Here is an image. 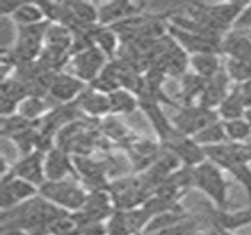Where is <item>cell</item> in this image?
<instances>
[{
	"label": "cell",
	"instance_id": "6da1fadb",
	"mask_svg": "<svg viewBox=\"0 0 251 235\" xmlns=\"http://www.w3.org/2000/svg\"><path fill=\"white\" fill-rule=\"evenodd\" d=\"M194 188L200 190L216 209L226 210L229 206V184L224 175V169L210 160L194 168Z\"/></svg>",
	"mask_w": 251,
	"mask_h": 235
},
{
	"label": "cell",
	"instance_id": "7a4b0ae2",
	"mask_svg": "<svg viewBox=\"0 0 251 235\" xmlns=\"http://www.w3.org/2000/svg\"><path fill=\"white\" fill-rule=\"evenodd\" d=\"M40 196L63 209L65 212L74 213L82 209L88 191L81 185L78 180L46 181L40 187Z\"/></svg>",
	"mask_w": 251,
	"mask_h": 235
},
{
	"label": "cell",
	"instance_id": "3957f363",
	"mask_svg": "<svg viewBox=\"0 0 251 235\" xmlns=\"http://www.w3.org/2000/svg\"><path fill=\"white\" fill-rule=\"evenodd\" d=\"M218 121H221L218 110L196 103L190 106H181L179 112L174 116L172 124L178 132L187 137H196L200 131Z\"/></svg>",
	"mask_w": 251,
	"mask_h": 235
},
{
	"label": "cell",
	"instance_id": "277c9868",
	"mask_svg": "<svg viewBox=\"0 0 251 235\" xmlns=\"http://www.w3.org/2000/svg\"><path fill=\"white\" fill-rule=\"evenodd\" d=\"M165 147L159 140L135 137L125 149L128 163L132 166L135 174L146 172L163 153Z\"/></svg>",
	"mask_w": 251,
	"mask_h": 235
},
{
	"label": "cell",
	"instance_id": "5b68a950",
	"mask_svg": "<svg viewBox=\"0 0 251 235\" xmlns=\"http://www.w3.org/2000/svg\"><path fill=\"white\" fill-rule=\"evenodd\" d=\"M107 62V56L99 47L93 46L87 50L72 54L69 65L72 66V74L75 77L82 79L85 84H91L101 74Z\"/></svg>",
	"mask_w": 251,
	"mask_h": 235
},
{
	"label": "cell",
	"instance_id": "8992f818",
	"mask_svg": "<svg viewBox=\"0 0 251 235\" xmlns=\"http://www.w3.org/2000/svg\"><path fill=\"white\" fill-rule=\"evenodd\" d=\"M37 196H40V188L37 185L15 177L12 172L1 178V212L10 210Z\"/></svg>",
	"mask_w": 251,
	"mask_h": 235
},
{
	"label": "cell",
	"instance_id": "52a82bcc",
	"mask_svg": "<svg viewBox=\"0 0 251 235\" xmlns=\"http://www.w3.org/2000/svg\"><path fill=\"white\" fill-rule=\"evenodd\" d=\"M204 227L209 228H219L228 233L238 231L244 227L251 225V206L249 209H241L235 212L221 210V209H207L204 215H201Z\"/></svg>",
	"mask_w": 251,
	"mask_h": 235
},
{
	"label": "cell",
	"instance_id": "ba28073f",
	"mask_svg": "<svg viewBox=\"0 0 251 235\" xmlns=\"http://www.w3.org/2000/svg\"><path fill=\"white\" fill-rule=\"evenodd\" d=\"M88 87L82 79L75 77L74 74L69 72H56L50 88H49V96L56 100L59 104H71L75 103L76 99L81 96V93Z\"/></svg>",
	"mask_w": 251,
	"mask_h": 235
},
{
	"label": "cell",
	"instance_id": "9c48e42d",
	"mask_svg": "<svg viewBox=\"0 0 251 235\" xmlns=\"http://www.w3.org/2000/svg\"><path fill=\"white\" fill-rule=\"evenodd\" d=\"M166 150H171L182 163V166L196 168L207 160L204 147H201L193 137H187L181 132L163 146Z\"/></svg>",
	"mask_w": 251,
	"mask_h": 235
},
{
	"label": "cell",
	"instance_id": "30bf717a",
	"mask_svg": "<svg viewBox=\"0 0 251 235\" xmlns=\"http://www.w3.org/2000/svg\"><path fill=\"white\" fill-rule=\"evenodd\" d=\"M140 110L146 115L147 121L153 127L157 140L165 146L176 135V128L172 124V119H168L166 113L162 109V104L149 99H140Z\"/></svg>",
	"mask_w": 251,
	"mask_h": 235
},
{
	"label": "cell",
	"instance_id": "8fae6325",
	"mask_svg": "<svg viewBox=\"0 0 251 235\" xmlns=\"http://www.w3.org/2000/svg\"><path fill=\"white\" fill-rule=\"evenodd\" d=\"M46 153L35 150L32 153H28L22 156L16 163L12 165V174L21 180H25L38 188L47 181L46 180Z\"/></svg>",
	"mask_w": 251,
	"mask_h": 235
},
{
	"label": "cell",
	"instance_id": "7c38bea8",
	"mask_svg": "<svg viewBox=\"0 0 251 235\" xmlns=\"http://www.w3.org/2000/svg\"><path fill=\"white\" fill-rule=\"evenodd\" d=\"M75 104L79 109V112L88 119L101 121L103 118L110 115L109 94L100 93V91L91 88L90 85L81 93V96L76 99Z\"/></svg>",
	"mask_w": 251,
	"mask_h": 235
},
{
	"label": "cell",
	"instance_id": "4fadbf2b",
	"mask_svg": "<svg viewBox=\"0 0 251 235\" xmlns=\"http://www.w3.org/2000/svg\"><path fill=\"white\" fill-rule=\"evenodd\" d=\"M44 168L47 181H63L69 180V177H74L76 180L72 156L59 147H53L50 152L46 153Z\"/></svg>",
	"mask_w": 251,
	"mask_h": 235
},
{
	"label": "cell",
	"instance_id": "5bb4252c",
	"mask_svg": "<svg viewBox=\"0 0 251 235\" xmlns=\"http://www.w3.org/2000/svg\"><path fill=\"white\" fill-rule=\"evenodd\" d=\"M143 4L134 3V1H109L101 3L99 6V15L100 22L99 25L103 26H113L128 18H132L135 15H141Z\"/></svg>",
	"mask_w": 251,
	"mask_h": 235
},
{
	"label": "cell",
	"instance_id": "9a60e30c",
	"mask_svg": "<svg viewBox=\"0 0 251 235\" xmlns=\"http://www.w3.org/2000/svg\"><path fill=\"white\" fill-rule=\"evenodd\" d=\"M229 82H231V79H229L226 71L224 69L218 77H215L206 82V87H204V91L199 100V104L218 110L221 103L226 99V96L231 91Z\"/></svg>",
	"mask_w": 251,
	"mask_h": 235
},
{
	"label": "cell",
	"instance_id": "2e32d148",
	"mask_svg": "<svg viewBox=\"0 0 251 235\" xmlns=\"http://www.w3.org/2000/svg\"><path fill=\"white\" fill-rule=\"evenodd\" d=\"M222 54L234 60H251V40L247 32L229 31L222 38Z\"/></svg>",
	"mask_w": 251,
	"mask_h": 235
},
{
	"label": "cell",
	"instance_id": "e0dca14e",
	"mask_svg": "<svg viewBox=\"0 0 251 235\" xmlns=\"http://www.w3.org/2000/svg\"><path fill=\"white\" fill-rule=\"evenodd\" d=\"M190 68L200 78L209 81L218 77L225 69V63L222 62L221 53H200V54L191 56Z\"/></svg>",
	"mask_w": 251,
	"mask_h": 235
},
{
	"label": "cell",
	"instance_id": "ac0fdd59",
	"mask_svg": "<svg viewBox=\"0 0 251 235\" xmlns=\"http://www.w3.org/2000/svg\"><path fill=\"white\" fill-rule=\"evenodd\" d=\"M69 10L74 18V26L71 31L81 28V26H97L100 22L99 15V6L90 3V1H68Z\"/></svg>",
	"mask_w": 251,
	"mask_h": 235
},
{
	"label": "cell",
	"instance_id": "d6986e66",
	"mask_svg": "<svg viewBox=\"0 0 251 235\" xmlns=\"http://www.w3.org/2000/svg\"><path fill=\"white\" fill-rule=\"evenodd\" d=\"M93 37H94V46L99 47L107 56L109 60L118 57L121 46H122V41H121L119 34L112 26L97 25L94 28Z\"/></svg>",
	"mask_w": 251,
	"mask_h": 235
},
{
	"label": "cell",
	"instance_id": "ffe728a7",
	"mask_svg": "<svg viewBox=\"0 0 251 235\" xmlns=\"http://www.w3.org/2000/svg\"><path fill=\"white\" fill-rule=\"evenodd\" d=\"M206 79L200 78L194 72H187L184 77H181L179 82V99H181V106H190L199 103L204 87H206Z\"/></svg>",
	"mask_w": 251,
	"mask_h": 235
},
{
	"label": "cell",
	"instance_id": "44dd1931",
	"mask_svg": "<svg viewBox=\"0 0 251 235\" xmlns=\"http://www.w3.org/2000/svg\"><path fill=\"white\" fill-rule=\"evenodd\" d=\"M110 100V115L121 116V115H131L137 109H140V99L125 90V88H118L116 91L109 94Z\"/></svg>",
	"mask_w": 251,
	"mask_h": 235
},
{
	"label": "cell",
	"instance_id": "7402d4cb",
	"mask_svg": "<svg viewBox=\"0 0 251 235\" xmlns=\"http://www.w3.org/2000/svg\"><path fill=\"white\" fill-rule=\"evenodd\" d=\"M246 110H247V107L244 104L241 93H240L238 87L235 85L234 88H231L226 99L218 107V115H219L221 121L225 122V121H234V119L244 118Z\"/></svg>",
	"mask_w": 251,
	"mask_h": 235
},
{
	"label": "cell",
	"instance_id": "603a6c76",
	"mask_svg": "<svg viewBox=\"0 0 251 235\" xmlns=\"http://www.w3.org/2000/svg\"><path fill=\"white\" fill-rule=\"evenodd\" d=\"M10 21L16 26H29L37 25L41 22H46L44 12L40 6V3H21V6L16 9V12L10 16Z\"/></svg>",
	"mask_w": 251,
	"mask_h": 235
},
{
	"label": "cell",
	"instance_id": "cb8c5ba5",
	"mask_svg": "<svg viewBox=\"0 0 251 235\" xmlns=\"http://www.w3.org/2000/svg\"><path fill=\"white\" fill-rule=\"evenodd\" d=\"M49 104L46 102V97L38 96H26L18 107V115L25 118L31 122H38L41 118H44L49 113Z\"/></svg>",
	"mask_w": 251,
	"mask_h": 235
},
{
	"label": "cell",
	"instance_id": "d4e9b609",
	"mask_svg": "<svg viewBox=\"0 0 251 235\" xmlns=\"http://www.w3.org/2000/svg\"><path fill=\"white\" fill-rule=\"evenodd\" d=\"M201 147H212V146H219L228 143V137L225 132V127L222 121H218L203 131H200L196 137H193Z\"/></svg>",
	"mask_w": 251,
	"mask_h": 235
},
{
	"label": "cell",
	"instance_id": "484cf974",
	"mask_svg": "<svg viewBox=\"0 0 251 235\" xmlns=\"http://www.w3.org/2000/svg\"><path fill=\"white\" fill-rule=\"evenodd\" d=\"M224 127H225V132H226L229 143L250 141L251 125L247 122L246 118H240V119H234V121H225Z\"/></svg>",
	"mask_w": 251,
	"mask_h": 235
},
{
	"label": "cell",
	"instance_id": "4316f807",
	"mask_svg": "<svg viewBox=\"0 0 251 235\" xmlns=\"http://www.w3.org/2000/svg\"><path fill=\"white\" fill-rule=\"evenodd\" d=\"M225 172H228L229 175H232V177L237 180V183L244 188V191H246V194H247V197H249V200H250V203H251V166L250 165H247V163H237V162H234V163H231V165L225 169Z\"/></svg>",
	"mask_w": 251,
	"mask_h": 235
},
{
	"label": "cell",
	"instance_id": "83f0119b",
	"mask_svg": "<svg viewBox=\"0 0 251 235\" xmlns=\"http://www.w3.org/2000/svg\"><path fill=\"white\" fill-rule=\"evenodd\" d=\"M107 235H134V231L126 219L124 210H115L106 221Z\"/></svg>",
	"mask_w": 251,
	"mask_h": 235
},
{
	"label": "cell",
	"instance_id": "f1b7e54d",
	"mask_svg": "<svg viewBox=\"0 0 251 235\" xmlns=\"http://www.w3.org/2000/svg\"><path fill=\"white\" fill-rule=\"evenodd\" d=\"M234 29L243 31V32L251 31V1H247L246 7L243 9L241 15L238 16V19L234 25Z\"/></svg>",
	"mask_w": 251,
	"mask_h": 235
},
{
	"label": "cell",
	"instance_id": "f546056e",
	"mask_svg": "<svg viewBox=\"0 0 251 235\" xmlns=\"http://www.w3.org/2000/svg\"><path fill=\"white\" fill-rule=\"evenodd\" d=\"M22 1H10V0H0V15L3 18H10L16 9L21 6Z\"/></svg>",
	"mask_w": 251,
	"mask_h": 235
},
{
	"label": "cell",
	"instance_id": "4dcf8cb0",
	"mask_svg": "<svg viewBox=\"0 0 251 235\" xmlns=\"http://www.w3.org/2000/svg\"><path fill=\"white\" fill-rule=\"evenodd\" d=\"M1 235H29L26 231L19 228H1Z\"/></svg>",
	"mask_w": 251,
	"mask_h": 235
},
{
	"label": "cell",
	"instance_id": "1f68e13d",
	"mask_svg": "<svg viewBox=\"0 0 251 235\" xmlns=\"http://www.w3.org/2000/svg\"><path fill=\"white\" fill-rule=\"evenodd\" d=\"M207 233H209V235H234V233H228V231H224L219 228H209Z\"/></svg>",
	"mask_w": 251,
	"mask_h": 235
},
{
	"label": "cell",
	"instance_id": "d6a6232c",
	"mask_svg": "<svg viewBox=\"0 0 251 235\" xmlns=\"http://www.w3.org/2000/svg\"><path fill=\"white\" fill-rule=\"evenodd\" d=\"M244 118L247 119V122H249V124L251 125V107H250V109H247V110H246V115H244Z\"/></svg>",
	"mask_w": 251,
	"mask_h": 235
},
{
	"label": "cell",
	"instance_id": "836d02e7",
	"mask_svg": "<svg viewBox=\"0 0 251 235\" xmlns=\"http://www.w3.org/2000/svg\"><path fill=\"white\" fill-rule=\"evenodd\" d=\"M134 235H150V234H147L146 231H143V233H137V234H134Z\"/></svg>",
	"mask_w": 251,
	"mask_h": 235
},
{
	"label": "cell",
	"instance_id": "e575fe53",
	"mask_svg": "<svg viewBox=\"0 0 251 235\" xmlns=\"http://www.w3.org/2000/svg\"><path fill=\"white\" fill-rule=\"evenodd\" d=\"M247 34H249V37H250V40H251V31H249Z\"/></svg>",
	"mask_w": 251,
	"mask_h": 235
},
{
	"label": "cell",
	"instance_id": "d590c367",
	"mask_svg": "<svg viewBox=\"0 0 251 235\" xmlns=\"http://www.w3.org/2000/svg\"><path fill=\"white\" fill-rule=\"evenodd\" d=\"M250 141H251V138H250Z\"/></svg>",
	"mask_w": 251,
	"mask_h": 235
}]
</instances>
